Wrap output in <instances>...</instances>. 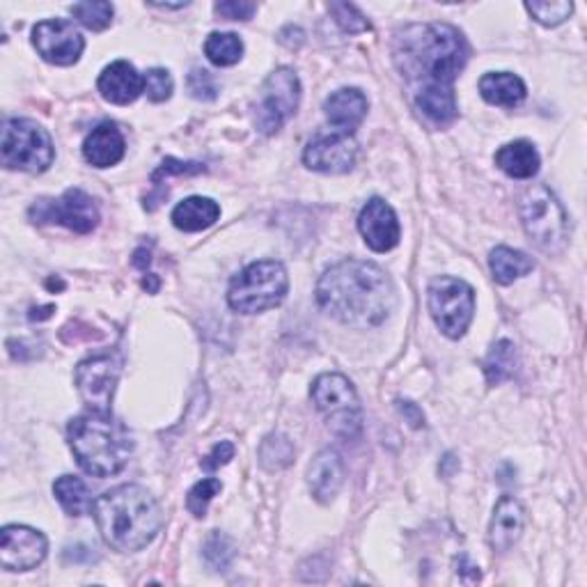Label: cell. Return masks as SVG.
Returning a JSON list of instances; mask_svg holds the SVG:
<instances>
[{
  "label": "cell",
  "mask_w": 587,
  "mask_h": 587,
  "mask_svg": "<svg viewBox=\"0 0 587 587\" xmlns=\"http://www.w3.org/2000/svg\"><path fill=\"white\" fill-rule=\"evenodd\" d=\"M97 88L106 101L115 106H129L145 93V78L136 72L132 62L118 60L101 72Z\"/></svg>",
  "instance_id": "e0dca14e"
},
{
  "label": "cell",
  "mask_w": 587,
  "mask_h": 587,
  "mask_svg": "<svg viewBox=\"0 0 587 587\" xmlns=\"http://www.w3.org/2000/svg\"><path fill=\"white\" fill-rule=\"evenodd\" d=\"M301 81L292 68H278L267 76L255 101V126L259 134L273 136L296 113Z\"/></svg>",
  "instance_id": "9c48e42d"
},
{
  "label": "cell",
  "mask_w": 587,
  "mask_h": 587,
  "mask_svg": "<svg viewBox=\"0 0 587 587\" xmlns=\"http://www.w3.org/2000/svg\"><path fill=\"white\" fill-rule=\"evenodd\" d=\"M310 395L333 433L342 439L358 437L363 429V411L350 379L335 372L319 375L310 388Z\"/></svg>",
  "instance_id": "ba28073f"
},
{
  "label": "cell",
  "mask_w": 587,
  "mask_h": 587,
  "mask_svg": "<svg viewBox=\"0 0 587 587\" xmlns=\"http://www.w3.org/2000/svg\"><path fill=\"white\" fill-rule=\"evenodd\" d=\"M429 313L443 335L450 340L464 338L475 313L473 288L460 278H433L429 285Z\"/></svg>",
  "instance_id": "30bf717a"
},
{
  "label": "cell",
  "mask_w": 587,
  "mask_h": 587,
  "mask_svg": "<svg viewBox=\"0 0 587 587\" xmlns=\"http://www.w3.org/2000/svg\"><path fill=\"white\" fill-rule=\"evenodd\" d=\"M213 12L228 21H248L257 12V5L246 3V0H223V3L213 5Z\"/></svg>",
  "instance_id": "74e56055"
},
{
  "label": "cell",
  "mask_w": 587,
  "mask_h": 587,
  "mask_svg": "<svg viewBox=\"0 0 587 587\" xmlns=\"http://www.w3.org/2000/svg\"><path fill=\"white\" fill-rule=\"evenodd\" d=\"M28 216L33 223H58L76 234H90L99 225V209L90 195L81 188H68L58 200H37L28 209Z\"/></svg>",
  "instance_id": "8fae6325"
},
{
  "label": "cell",
  "mask_w": 587,
  "mask_h": 587,
  "mask_svg": "<svg viewBox=\"0 0 587 587\" xmlns=\"http://www.w3.org/2000/svg\"><path fill=\"white\" fill-rule=\"evenodd\" d=\"M395 288L388 273L363 259H342L317 282L319 308L354 329H375L395 310Z\"/></svg>",
  "instance_id": "7a4b0ae2"
},
{
  "label": "cell",
  "mask_w": 587,
  "mask_h": 587,
  "mask_svg": "<svg viewBox=\"0 0 587 587\" xmlns=\"http://www.w3.org/2000/svg\"><path fill=\"white\" fill-rule=\"evenodd\" d=\"M526 10L537 21V24L547 26V28H555L572 16L574 5L567 3V0H555V3H526Z\"/></svg>",
  "instance_id": "1f68e13d"
},
{
  "label": "cell",
  "mask_w": 587,
  "mask_h": 587,
  "mask_svg": "<svg viewBox=\"0 0 587 587\" xmlns=\"http://www.w3.org/2000/svg\"><path fill=\"white\" fill-rule=\"evenodd\" d=\"M219 216L221 207L211 198L193 195V198L182 200L175 209H172V225L182 232H203L219 221Z\"/></svg>",
  "instance_id": "603a6c76"
},
{
  "label": "cell",
  "mask_w": 587,
  "mask_h": 587,
  "mask_svg": "<svg viewBox=\"0 0 587 587\" xmlns=\"http://www.w3.org/2000/svg\"><path fill=\"white\" fill-rule=\"evenodd\" d=\"M290 290V276L280 262L265 259V262L248 265L242 273H236L230 282L228 303L234 313L257 315L278 308L285 301Z\"/></svg>",
  "instance_id": "5b68a950"
},
{
  "label": "cell",
  "mask_w": 587,
  "mask_h": 587,
  "mask_svg": "<svg viewBox=\"0 0 587 587\" xmlns=\"http://www.w3.org/2000/svg\"><path fill=\"white\" fill-rule=\"evenodd\" d=\"M489 267L498 285H512L514 280L528 276L535 269L533 259L526 253L507 248V246H498L491 250Z\"/></svg>",
  "instance_id": "d4e9b609"
},
{
  "label": "cell",
  "mask_w": 587,
  "mask_h": 587,
  "mask_svg": "<svg viewBox=\"0 0 587 587\" xmlns=\"http://www.w3.org/2000/svg\"><path fill=\"white\" fill-rule=\"evenodd\" d=\"M294 443L285 437V433H271L259 445V464L267 470H280L288 468L294 462Z\"/></svg>",
  "instance_id": "f1b7e54d"
},
{
  "label": "cell",
  "mask_w": 587,
  "mask_h": 587,
  "mask_svg": "<svg viewBox=\"0 0 587 587\" xmlns=\"http://www.w3.org/2000/svg\"><path fill=\"white\" fill-rule=\"evenodd\" d=\"M323 113L335 132L352 136L367 115V97L358 88H342L323 101Z\"/></svg>",
  "instance_id": "d6986e66"
},
{
  "label": "cell",
  "mask_w": 587,
  "mask_h": 587,
  "mask_svg": "<svg viewBox=\"0 0 587 587\" xmlns=\"http://www.w3.org/2000/svg\"><path fill=\"white\" fill-rule=\"evenodd\" d=\"M358 157V145L350 134L326 132L317 134L303 151V163L323 175H344L350 172Z\"/></svg>",
  "instance_id": "5bb4252c"
},
{
  "label": "cell",
  "mask_w": 587,
  "mask_h": 587,
  "mask_svg": "<svg viewBox=\"0 0 587 587\" xmlns=\"http://www.w3.org/2000/svg\"><path fill=\"white\" fill-rule=\"evenodd\" d=\"M223 489L221 480H213V477H209V480H203L195 485L191 491H188V498H186V507L193 516L203 518L207 514V507L213 500V496H219Z\"/></svg>",
  "instance_id": "d6a6232c"
},
{
  "label": "cell",
  "mask_w": 587,
  "mask_h": 587,
  "mask_svg": "<svg viewBox=\"0 0 587 587\" xmlns=\"http://www.w3.org/2000/svg\"><path fill=\"white\" fill-rule=\"evenodd\" d=\"M68 439L78 466L95 477L118 475L134 452L132 437L111 413H83L70 423Z\"/></svg>",
  "instance_id": "277c9868"
},
{
  "label": "cell",
  "mask_w": 587,
  "mask_h": 587,
  "mask_svg": "<svg viewBox=\"0 0 587 587\" xmlns=\"http://www.w3.org/2000/svg\"><path fill=\"white\" fill-rule=\"evenodd\" d=\"M205 53L216 68H232L244 56V41L234 33H211L205 41Z\"/></svg>",
  "instance_id": "4316f807"
},
{
  "label": "cell",
  "mask_w": 587,
  "mask_h": 587,
  "mask_svg": "<svg viewBox=\"0 0 587 587\" xmlns=\"http://www.w3.org/2000/svg\"><path fill=\"white\" fill-rule=\"evenodd\" d=\"M398 406H400L402 416L408 420L411 427H416V429L425 427V413L416 404H413V402H398Z\"/></svg>",
  "instance_id": "ab89813d"
},
{
  "label": "cell",
  "mask_w": 587,
  "mask_h": 587,
  "mask_svg": "<svg viewBox=\"0 0 587 587\" xmlns=\"http://www.w3.org/2000/svg\"><path fill=\"white\" fill-rule=\"evenodd\" d=\"M539 155L533 143L514 140L496 151V166L512 180H533L539 172Z\"/></svg>",
  "instance_id": "7402d4cb"
},
{
  "label": "cell",
  "mask_w": 587,
  "mask_h": 587,
  "mask_svg": "<svg viewBox=\"0 0 587 587\" xmlns=\"http://www.w3.org/2000/svg\"><path fill=\"white\" fill-rule=\"evenodd\" d=\"M207 168L203 163H193V161H178V159H166L157 170L155 175H151V184L155 188L161 186L163 180L172 178V175H200Z\"/></svg>",
  "instance_id": "8d00e7d4"
},
{
  "label": "cell",
  "mask_w": 587,
  "mask_h": 587,
  "mask_svg": "<svg viewBox=\"0 0 587 587\" xmlns=\"http://www.w3.org/2000/svg\"><path fill=\"white\" fill-rule=\"evenodd\" d=\"M514 369H516L514 344L510 340H498L485 360V375L489 386H500L503 381H507L510 377H514Z\"/></svg>",
  "instance_id": "83f0119b"
},
{
  "label": "cell",
  "mask_w": 587,
  "mask_h": 587,
  "mask_svg": "<svg viewBox=\"0 0 587 587\" xmlns=\"http://www.w3.org/2000/svg\"><path fill=\"white\" fill-rule=\"evenodd\" d=\"M0 151H3L5 168L30 172V175H39V172L49 170L56 159L53 140L47 129L24 118L5 122Z\"/></svg>",
  "instance_id": "52a82bcc"
},
{
  "label": "cell",
  "mask_w": 587,
  "mask_h": 587,
  "mask_svg": "<svg viewBox=\"0 0 587 587\" xmlns=\"http://www.w3.org/2000/svg\"><path fill=\"white\" fill-rule=\"evenodd\" d=\"M234 543L223 533H211L205 541V560L213 572H225L234 560Z\"/></svg>",
  "instance_id": "4dcf8cb0"
},
{
  "label": "cell",
  "mask_w": 587,
  "mask_h": 587,
  "mask_svg": "<svg viewBox=\"0 0 587 587\" xmlns=\"http://www.w3.org/2000/svg\"><path fill=\"white\" fill-rule=\"evenodd\" d=\"M172 88H175V83H172V76L168 70L155 68L145 74V95L149 101H155V103L168 101L172 97Z\"/></svg>",
  "instance_id": "d590c367"
},
{
  "label": "cell",
  "mask_w": 587,
  "mask_h": 587,
  "mask_svg": "<svg viewBox=\"0 0 587 587\" xmlns=\"http://www.w3.org/2000/svg\"><path fill=\"white\" fill-rule=\"evenodd\" d=\"M230 460H234V445L230 441H221V443L213 445V450L205 456L200 466L205 470H216V468L230 464Z\"/></svg>",
  "instance_id": "f35d334b"
},
{
  "label": "cell",
  "mask_w": 587,
  "mask_h": 587,
  "mask_svg": "<svg viewBox=\"0 0 587 587\" xmlns=\"http://www.w3.org/2000/svg\"><path fill=\"white\" fill-rule=\"evenodd\" d=\"M524 526H526V512L521 507L518 500H514L512 496L500 498L498 505L493 507L489 526L491 549L498 553L510 551L518 541L521 533H524Z\"/></svg>",
  "instance_id": "ac0fdd59"
},
{
  "label": "cell",
  "mask_w": 587,
  "mask_h": 587,
  "mask_svg": "<svg viewBox=\"0 0 587 587\" xmlns=\"http://www.w3.org/2000/svg\"><path fill=\"white\" fill-rule=\"evenodd\" d=\"M342 482H344L342 456L335 450H321L308 468V485L313 496L319 503H331L338 496Z\"/></svg>",
  "instance_id": "ffe728a7"
},
{
  "label": "cell",
  "mask_w": 587,
  "mask_h": 587,
  "mask_svg": "<svg viewBox=\"0 0 587 587\" xmlns=\"http://www.w3.org/2000/svg\"><path fill=\"white\" fill-rule=\"evenodd\" d=\"M49 541L35 528L5 526L0 533V564L8 572H28L45 562Z\"/></svg>",
  "instance_id": "9a60e30c"
},
{
  "label": "cell",
  "mask_w": 587,
  "mask_h": 587,
  "mask_svg": "<svg viewBox=\"0 0 587 587\" xmlns=\"http://www.w3.org/2000/svg\"><path fill=\"white\" fill-rule=\"evenodd\" d=\"M126 143L115 124H99L83 143V157L95 168H111L124 159Z\"/></svg>",
  "instance_id": "44dd1931"
},
{
  "label": "cell",
  "mask_w": 587,
  "mask_h": 587,
  "mask_svg": "<svg viewBox=\"0 0 587 587\" xmlns=\"http://www.w3.org/2000/svg\"><path fill=\"white\" fill-rule=\"evenodd\" d=\"M480 95L491 106L514 108L526 99V83L510 72H489L480 78Z\"/></svg>",
  "instance_id": "cb8c5ba5"
},
{
  "label": "cell",
  "mask_w": 587,
  "mask_h": 587,
  "mask_svg": "<svg viewBox=\"0 0 587 587\" xmlns=\"http://www.w3.org/2000/svg\"><path fill=\"white\" fill-rule=\"evenodd\" d=\"M122 375V360L115 354H97L76 367V386L90 411L111 413L115 386Z\"/></svg>",
  "instance_id": "7c38bea8"
},
{
  "label": "cell",
  "mask_w": 587,
  "mask_h": 587,
  "mask_svg": "<svg viewBox=\"0 0 587 587\" xmlns=\"http://www.w3.org/2000/svg\"><path fill=\"white\" fill-rule=\"evenodd\" d=\"M33 47L47 62L58 64V68H70V64L78 62L85 39L72 21L49 19L39 21L33 28Z\"/></svg>",
  "instance_id": "4fadbf2b"
},
{
  "label": "cell",
  "mask_w": 587,
  "mask_h": 587,
  "mask_svg": "<svg viewBox=\"0 0 587 587\" xmlns=\"http://www.w3.org/2000/svg\"><path fill=\"white\" fill-rule=\"evenodd\" d=\"M393 58L418 111L433 126L452 124L454 81L468 62L466 37L450 24H411L395 33Z\"/></svg>",
  "instance_id": "6da1fadb"
},
{
  "label": "cell",
  "mask_w": 587,
  "mask_h": 587,
  "mask_svg": "<svg viewBox=\"0 0 587 587\" xmlns=\"http://www.w3.org/2000/svg\"><path fill=\"white\" fill-rule=\"evenodd\" d=\"M70 12L76 21H81L85 28L95 33H101L111 26L113 14H115L113 5L106 3V0H85V3H74Z\"/></svg>",
  "instance_id": "f546056e"
},
{
  "label": "cell",
  "mask_w": 587,
  "mask_h": 587,
  "mask_svg": "<svg viewBox=\"0 0 587 587\" xmlns=\"http://www.w3.org/2000/svg\"><path fill=\"white\" fill-rule=\"evenodd\" d=\"M521 223L543 253H560L570 239V216L547 186H530L518 200Z\"/></svg>",
  "instance_id": "8992f818"
},
{
  "label": "cell",
  "mask_w": 587,
  "mask_h": 587,
  "mask_svg": "<svg viewBox=\"0 0 587 587\" xmlns=\"http://www.w3.org/2000/svg\"><path fill=\"white\" fill-rule=\"evenodd\" d=\"M358 230L375 253H388L400 244L398 213L381 198H372L360 209Z\"/></svg>",
  "instance_id": "2e32d148"
},
{
  "label": "cell",
  "mask_w": 587,
  "mask_h": 587,
  "mask_svg": "<svg viewBox=\"0 0 587 587\" xmlns=\"http://www.w3.org/2000/svg\"><path fill=\"white\" fill-rule=\"evenodd\" d=\"M186 85H188V93L193 99L198 101H213L216 97H219V85H216V78L211 72L203 70V68H193L188 78H186Z\"/></svg>",
  "instance_id": "e575fe53"
},
{
  "label": "cell",
  "mask_w": 587,
  "mask_h": 587,
  "mask_svg": "<svg viewBox=\"0 0 587 587\" xmlns=\"http://www.w3.org/2000/svg\"><path fill=\"white\" fill-rule=\"evenodd\" d=\"M97 528L108 547L136 553L149 547L163 526L157 498L138 485H122L101 493L93 507Z\"/></svg>",
  "instance_id": "3957f363"
},
{
  "label": "cell",
  "mask_w": 587,
  "mask_h": 587,
  "mask_svg": "<svg viewBox=\"0 0 587 587\" xmlns=\"http://www.w3.org/2000/svg\"><path fill=\"white\" fill-rule=\"evenodd\" d=\"M53 493L58 498V503L62 505V510L70 516H83L95 507L88 487H85V482L76 475L58 477L53 485Z\"/></svg>",
  "instance_id": "484cf974"
},
{
  "label": "cell",
  "mask_w": 587,
  "mask_h": 587,
  "mask_svg": "<svg viewBox=\"0 0 587 587\" xmlns=\"http://www.w3.org/2000/svg\"><path fill=\"white\" fill-rule=\"evenodd\" d=\"M329 12L335 16L338 26L344 33H350V35L365 33V30L372 28V26H369V21L363 16V12L356 5H352V3H331L329 5Z\"/></svg>",
  "instance_id": "836d02e7"
}]
</instances>
